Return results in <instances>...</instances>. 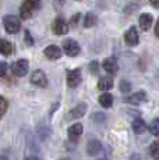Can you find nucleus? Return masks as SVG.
Here are the masks:
<instances>
[{
  "label": "nucleus",
  "instance_id": "obj_1",
  "mask_svg": "<svg viewBox=\"0 0 159 160\" xmlns=\"http://www.w3.org/2000/svg\"><path fill=\"white\" fill-rule=\"evenodd\" d=\"M41 2L42 0H25L20 8V17L23 18V20L31 18L33 15V13L41 7Z\"/></svg>",
  "mask_w": 159,
  "mask_h": 160
},
{
  "label": "nucleus",
  "instance_id": "obj_2",
  "mask_svg": "<svg viewBox=\"0 0 159 160\" xmlns=\"http://www.w3.org/2000/svg\"><path fill=\"white\" fill-rule=\"evenodd\" d=\"M3 25H4V29L7 31L8 33H17L21 28V22L18 20V17L16 15H6L3 18Z\"/></svg>",
  "mask_w": 159,
  "mask_h": 160
},
{
  "label": "nucleus",
  "instance_id": "obj_3",
  "mask_svg": "<svg viewBox=\"0 0 159 160\" xmlns=\"http://www.w3.org/2000/svg\"><path fill=\"white\" fill-rule=\"evenodd\" d=\"M28 68H29V64L27 60L21 58V60H17L16 63L11 64V72L14 74L16 77H24L27 75L28 72Z\"/></svg>",
  "mask_w": 159,
  "mask_h": 160
},
{
  "label": "nucleus",
  "instance_id": "obj_4",
  "mask_svg": "<svg viewBox=\"0 0 159 160\" xmlns=\"http://www.w3.org/2000/svg\"><path fill=\"white\" fill-rule=\"evenodd\" d=\"M80 45L73 39H66L63 42V52L70 57H75L80 54Z\"/></svg>",
  "mask_w": 159,
  "mask_h": 160
},
{
  "label": "nucleus",
  "instance_id": "obj_5",
  "mask_svg": "<svg viewBox=\"0 0 159 160\" xmlns=\"http://www.w3.org/2000/svg\"><path fill=\"white\" fill-rule=\"evenodd\" d=\"M81 71L78 68L75 70H69L67 71V85L70 88H75L81 84Z\"/></svg>",
  "mask_w": 159,
  "mask_h": 160
},
{
  "label": "nucleus",
  "instance_id": "obj_6",
  "mask_svg": "<svg viewBox=\"0 0 159 160\" xmlns=\"http://www.w3.org/2000/svg\"><path fill=\"white\" fill-rule=\"evenodd\" d=\"M31 82L36 87H41L45 88L48 85V78H46V74H45L42 70H36V71L32 72L31 75Z\"/></svg>",
  "mask_w": 159,
  "mask_h": 160
},
{
  "label": "nucleus",
  "instance_id": "obj_7",
  "mask_svg": "<svg viewBox=\"0 0 159 160\" xmlns=\"http://www.w3.org/2000/svg\"><path fill=\"white\" fill-rule=\"evenodd\" d=\"M52 29H53V32L56 33V35H66L67 32H69V25H67V22L63 20V18H56L53 22V25H52Z\"/></svg>",
  "mask_w": 159,
  "mask_h": 160
},
{
  "label": "nucleus",
  "instance_id": "obj_8",
  "mask_svg": "<svg viewBox=\"0 0 159 160\" xmlns=\"http://www.w3.org/2000/svg\"><path fill=\"white\" fill-rule=\"evenodd\" d=\"M124 41H126V45H128V46H136L138 43V41H140L138 32H137V29L134 28V27H131V28L124 33Z\"/></svg>",
  "mask_w": 159,
  "mask_h": 160
},
{
  "label": "nucleus",
  "instance_id": "obj_9",
  "mask_svg": "<svg viewBox=\"0 0 159 160\" xmlns=\"http://www.w3.org/2000/svg\"><path fill=\"white\" fill-rule=\"evenodd\" d=\"M44 53H45V56H46L49 60H57V58L62 57V50H60V48L59 46H56V45L48 46V48L44 50Z\"/></svg>",
  "mask_w": 159,
  "mask_h": 160
},
{
  "label": "nucleus",
  "instance_id": "obj_10",
  "mask_svg": "<svg viewBox=\"0 0 159 160\" xmlns=\"http://www.w3.org/2000/svg\"><path fill=\"white\" fill-rule=\"evenodd\" d=\"M102 66H103V70H105L106 72H109V74H115V72H117V70H119L117 61H116L115 57L105 58L103 63H102Z\"/></svg>",
  "mask_w": 159,
  "mask_h": 160
},
{
  "label": "nucleus",
  "instance_id": "obj_11",
  "mask_svg": "<svg viewBox=\"0 0 159 160\" xmlns=\"http://www.w3.org/2000/svg\"><path fill=\"white\" fill-rule=\"evenodd\" d=\"M144 100H146V93L144 91H138L134 95H131V96L124 98V102L131 103V104H140L141 102H144Z\"/></svg>",
  "mask_w": 159,
  "mask_h": 160
},
{
  "label": "nucleus",
  "instance_id": "obj_12",
  "mask_svg": "<svg viewBox=\"0 0 159 160\" xmlns=\"http://www.w3.org/2000/svg\"><path fill=\"white\" fill-rule=\"evenodd\" d=\"M87 152L90 156H96L102 152V143L99 142L98 139H92L88 142L87 145Z\"/></svg>",
  "mask_w": 159,
  "mask_h": 160
},
{
  "label": "nucleus",
  "instance_id": "obj_13",
  "mask_svg": "<svg viewBox=\"0 0 159 160\" xmlns=\"http://www.w3.org/2000/svg\"><path fill=\"white\" fill-rule=\"evenodd\" d=\"M87 113V104L85 103H80L77 104V106L74 107L73 110H70V113H69V117L70 118H81L82 116Z\"/></svg>",
  "mask_w": 159,
  "mask_h": 160
},
{
  "label": "nucleus",
  "instance_id": "obj_14",
  "mask_svg": "<svg viewBox=\"0 0 159 160\" xmlns=\"http://www.w3.org/2000/svg\"><path fill=\"white\" fill-rule=\"evenodd\" d=\"M138 24H140V27H141L142 31H148L152 25V15L148 14V13L141 14L138 18Z\"/></svg>",
  "mask_w": 159,
  "mask_h": 160
},
{
  "label": "nucleus",
  "instance_id": "obj_15",
  "mask_svg": "<svg viewBox=\"0 0 159 160\" xmlns=\"http://www.w3.org/2000/svg\"><path fill=\"white\" fill-rule=\"evenodd\" d=\"M112 88H113V79L110 77H103L98 82V89H100V91H109Z\"/></svg>",
  "mask_w": 159,
  "mask_h": 160
},
{
  "label": "nucleus",
  "instance_id": "obj_16",
  "mask_svg": "<svg viewBox=\"0 0 159 160\" xmlns=\"http://www.w3.org/2000/svg\"><path fill=\"white\" fill-rule=\"evenodd\" d=\"M81 134H82V124H80V122L73 124L71 127L69 128V137L71 138V139H77Z\"/></svg>",
  "mask_w": 159,
  "mask_h": 160
},
{
  "label": "nucleus",
  "instance_id": "obj_17",
  "mask_svg": "<svg viewBox=\"0 0 159 160\" xmlns=\"http://www.w3.org/2000/svg\"><path fill=\"white\" fill-rule=\"evenodd\" d=\"M11 52H13V46L8 41L4 39H0V54H4V56H10Z\"/></svg>",
  "mask_w": 159,
  "mask_h": 160
},
{
  "label": "nucleus",
  "instance_id": "obj_18",
  "mask_svg": "<svg viewBox=\"0 0 159 160\" xmlns=\"http://www.w3.org/2000/svg\"><path fill=\"white\" fill-rule=\"evenodd\" d=\"M133 130L136 134H142V132H145V130H146V125L141 118H136L133 121Z\"/></svg>",
  "mask_w": 159,
  "mask_h": 160
},
{
  "label": "nucleus",
  "instance_id": "obj_19",
  "mask_svg": "<svg viewBox=\"0 0 159 160\" xmlns=\"http://www.w3.org/2000/svg\"><path fill=\"white\" fill-rule=\"evenodd\" d=\"M99 103L102 104L103 107H110L113 104V96L110 93H103L99 96Z\"/></svg>",
  "mask_w": 159,
  "mask_h": 160
},
{
  "label": "nucleus",
  "instance_id": "obj_20",
  "mask_svg": "<svg viewBox=\"0 0 159 160\" xmlns=\"http://www.w3.org/2000/svg\"><path fill=\"white\" fill-rule=\"evenodd\" d=\"M96 15L94 13H88L87 15H85L84 18V27L85 28H91V27H94L96 24Z\"/></svg>",
  "mask_w": 159,
  "mask_h": 160
},
{
  "label": "nucleus",
  "instance_id": "obj_21",
  "mask_svg": "<svg viewBox=\"0 0 159 160\" xmlns=\"http://www.w3.org/2000/svg\"><path fill=\"white\" fill-rule=\"evenodd\" d=\"M149 155L155 160H159V142L158 141H154L151 143V146H149Z\"/></svg>",
  "mask_w": 159,
  "mask_h": 160
},
{
  "label": "nucleus",
  "instance_id": "obj_22",
  "mask_svg": "<svg viewBox=\"0 0 159 160\" xmlns=\"http://www.w3.org/2000/svg\"><path fill=\"white\" fill-rule=\"evenodd\" d=\"M149 130H151V134L155 135V137H159V118H155L154 121L151 122V127H149Z\"/></svg>",
  "mask_w": 159,
  "mask_h": 160
},
{
  "label": "nucleus",
  "instance_id": "obj_23",
  "mask_svg": "<svg viewBox=\"0 0 159 160\" xmlns=\"http://www.w3.org/2000/svg\"><path fill=\"white\" fill-rule=\"evenodd\" d=\"M7 107H8V102L3 96H0V118H2V117L6 114V112H7Z\"/></svg>",
  "mask_w": 159,
  "mask_h": 160
},
{
  "label": "nucleus",
  "instance_id": "obj_24",
  "mask_svg": "<svg viewBox=\"0 0 159 160\" xmlns=\"http://www.w3.org/2000/svg\"><path fill=\"white\" fill-rule=\"evenodd\" d=\"M120 91L123 92V93H128V92L131 91V84L126 79H121L120 81Z\"/></svg>",
  "mask_w": 159,
  "mask_h": 160
},
{
  "label": "nucleus",
  "instance_id": "obj_25",
  "mask_svg": "<svg viewBox=\"0 0 159 160\" xmlns=\"http://www.w3.org/2000/svg\"><path fill=\"white\" fill-rule=\"evenodd\" d=\"M92 120L95 122H103L105 121V114L103 113H95V114H92Z\"/></svg>",
  "mask_w": 159,
  "mask_h": 160
},
{
  "label": "nucleus",
  "instance_id": "obj_26",
  "mask_svg": "<svg viewBox=\"0 0 159 160\" xmlns=\"http://www.w3.org/2000/svg\"><path fill=\"white\" fill-rule=\"evenodd\" d=\"M6 71H7V63L4 61H0V77H4Z\"/></svg>",
  "mask_w": 159,
  "mask_h": 160
},
{
  "label": "nucleus",
  "instance_id": "obj_27",
  "mask_svg": "<svg viewBox=\"0 0 159 160\" xmlns=\"http://www.w3.org/2000/svg\"><path fill=\"white\" fill-rule=\"evenodd\" d=\"M25 42H27V45H28V46H32L33 45V39H32L31 33H29L28 31L25 32Z\"/></svg>",
  "mask_w": 159,
  "mask_h": 160
},
{
  "label": "nucleus",
  "instance_id": "obj_28",
  "mask_svg": "<svg viewBox=\"0 0 159 160\" xmlns=\"http://www.w3.org/2000/svg\"><path fill=\"white\" fill-rule=\"evenodd\" d=\"M90 68H91V71H92V72H96V70H98V63H96V61H92V63H91Z\"/></svg>",
  "mask_w": 159,
  "mask_h": 160
},
{
  "label": "nucleus",
  "instance_id": "obj_29",
  "mask_svg": "<svg viewBox=\"0 0 159 160\" xmlns=\"http://www.w3.org/2000/svg\"><path fill=\"white\" fill-rule=\"evenodd\" d=\"M151 2V4L154 6L155 8H159V0H149Z\"/></svg>",
  "mask_w": 159,
  "mask_h": 160
},
{
  "label": "nucleus",
  "instance_id": "obj_30",
  "mask_svg": "<svg viewBox=\"0 0 159 160\" xmlns=\"http://www.w3.org/2000/svg\"><path fill=\"white\" fill-rule=\"evenodd\" d=\"M78 18H80V14H75L74 17L71 18V24L74 25V24H77V21H78Z\"/></svg>",
  "mask_w": 159,
  "mask_h": 160
},
{
  "label": "nucleus",
  "instance_id": "obj_31",
  "mask_svg": "<svg viewBox=\"0 0 159 160\" xmlns=\"http://www.w3.org/2000/svg\"><path fill=\"white\" fill-rule=\"evenodd\" d=\"M155 35L159 38V18H158V21H156V25H155Z\"/></svg>",
  "mask_w": 159,
  "mask_h": 160
},
{
  "label": "nucleus",
  "instance_id": "obj_32",
  "mask_svg": "<svg viewBox=\"0 0 159 160\" xmlns=\"http://www.w3.org/2000/svg\"><path fill=\"white\" fill-rule=\"evenodd\" d=\"M25 160H39V159L36 158V156H28V158H27Z\"/></svg>",
  "mask_w": 159,
  "mask_h": 160
},
{
  "label": "nucleus",
  "instance_id": "obj_33",
  "mask_svg": "<svg viewBox=\"0 0 159 160\" xmlns=\"http://www.w3.org/2000/svg\"><path fill=\"white\" fill-rule=\"evenodd\" d=\"M0 160H7V158H4V156H2V158H0Z\"/></svg>",
  "mask_w": 159,
  "mask_h": 160
},
{
  "label": "nucleus",
  "instance_id": "obj_34",
  "mask_svg": "<svg viewBox=\"0 0 159 160\" xmlns=\"http://www.w3.org/2000/svg\"><path fill=\"white\" fill-rule=\"evenodd\" d=\"M60 160H70V159H67V158H64V159H60Z\"/></svg>",
  "mask_w": 159,
  "mask_h": 160
},
{
  "label": "nucleus",
  "instance_id": "obj_35",
  "mask_svg": "<svg viewBox=\"0 0 159 160\" xmlns=\"http://www.w3.org/2000/svg\"><path fill=\"white\" fill-rule=\"evenodd\" d=\"M100 160H106V159H100Z\"/></svg>",
  "mask_w": 159,
  "mask_h": 160
}]
</instances>
